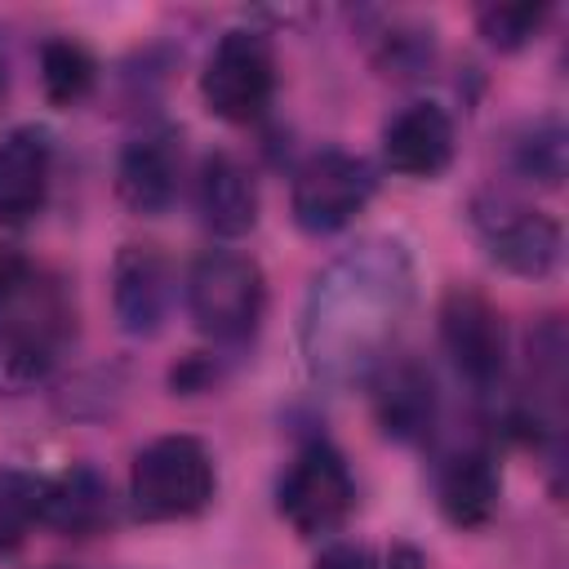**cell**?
Returning <instances> with one entry per match:
<instances>
[{
  "instance_id": "8992f818",
  "label": "cell",
  "mask_w": 569,
  "mask_h": 569,
  "mask_svg": "<svg viewBox=\"0 0 569 569\" xmlns=\"http://www.w3.org/2000/svg\"><path fill=\"white\" fill-rule=\"evenodd\" d=\"M356 507V480L347 458L329 440H307L276 485V511L298 538H329Z\"/></svg>"
},
{
  "instance_id": "5b68a950",
  "label": "cell",
  "mask_w": 569,
  "mask_h": 569,
  "mask_svg": "<svg viewBox=\"0 0 569 569\" xmlns=\"http://www.w3.org/2000/svg\"><path fill=\"white\" fill-rule=\"evenodd\" d=\"M204 111L227 124H253L276 98V49L253 27H231L204 58L200 71Z\"/></svg>"
},
{
  "instance_id": "30bf717a",
  "label": "cell",
  "mask_w": 569,
  "mask_h": 569,
  "mask_svg": "<svg viewBox=\"0 0 569 569\" xmlns=\"http://www.w3.org/2000/svg\"><path fill=\"white\" fill-rule=\"evenodd\" d=\"M173 271L156 244H120L111 262V311L129 338H156L169 320Z\"/></svg>"
},
{
  "instance_id": "d6986e66",
  "label": "cell",
  "mask_w": 569,
  "mask_h": 569,
  "mask_svg": "<svg viewBox=\"0 0 569 569\" xmlns=\"http://www.w3.org/2000/svg\"><path fill=\"white\" fill-rule=\"evenodd\" d=\"M507 160H511V173L516 178L538 182V187H560L565 164H569V142H565L560 120H533V124H525L511 138Z\"/></svg>"
},
{
  "instance_id": "ac0fdd59",
  "label": "cell",
  "mask_w": 569,
  "mask_h": 569,
  "mask_svg": "<svg viewBox=\"0 0 569 569\" xmlns=\"http://www.w3.org/2000/svg\"><path fill=\"white\" fill-rule=\"evenodd\" d=\"M40 84H44V98L53 107H76L98 84V58L80 40L53 36L40 44Z\"/></svg>"
},
{
  "instance_id": "3957f363",
  "label": "cell",
  "mask_w": 569,
  "mask_h": 569,
  "mask_svg": "<svg viewBox=\"0 0 569 569\" xmlns=\"http://www.w3.org/2000/svg\"><path fill=\"white\" fill-rule=\"evenodd\" d=\"M191 325L213 347H244L267 311V276L258 258L240 249H204L182 280Z\"/></svg>"
},
{
  "instance_id": "e0dca14e",
  "label": "cell",
  "mask_w": 569,
  "mask_h": 569,
  "mask_svg": "<svg viewBox=\"0 0 569 569\" xmlns=\"http://www.w3.org/2000/svg\"><path fill=\"white\" fill-rule=\"evenodd\" d=\"M111 520H116L111 485L89 462H76L62 476H49V489H44L49 529H58L62 538H98L111 529Z\"/></svg>"
},
{
  "instance_id": "7c38bea8",
  "label": "cell",
  "mask_w": 569,
  "mask_h": 569,
  "mask_svg": "<svg viewBox=\"0 0 569 569\" xmlns=\"http://www.w3.org/2000/svg\"><path fill=\"white\" fill-rule=\"evenodd\" d=\"M182 147L173 129H147L124 142L116 160V196L138 218H160L178 200Z\"/></svg>"
},
{
  "instance_id": "6da1fadb",
  "label": "cell",
  "mask_w": 569,
  "mask_h": 569,
  "mask_svg": "<svg viewBox=\"0 0 569 569\" xmlns=\"http://www.w3.org/2000/svg\"><path fill=\"white\" fill-rule=\"evenodd\" d=\"M413 307V258L396 236H365L342 249L307 289L302 360L325 387L365 382Z\"/></svg>"
},
{
  "instance_id": "7402d4cb",
  "label": "cell",
  "mask_w": 569,
  "mask_h": 569,
  "mask_svg": "<svg viewBox=\"0 0 569 569\" xmlns=\"http://www.w3.org/2000/svg\"><path fill=\"white\" fill-rule=\"evenodd\" d=\"M436 58V40H431V27H413V22H391L387 36H378V49H373V62L382 67V76H422Z\"/></svg>"
},
{
  "instance_id": "44dd1931",
  "label": "cell",
  "mask_w": 569,
  "mask_h": 569,
  "mask_svg": "<svg viewBox=\"0 0 569 569\" xmlns=\"http://www.w3.org/2000/svg\"><path fill=\"white\" fill-rule=\"evenodd\" d=\"M547 18H551V4H542V0H520V4H485V9L476 13V27H480V36H485L489 49L516 53V49H525L529 40H538V31H542Z\"/></svg>"
},
{
  "instance_id": "7a4b0ae2",
  "label": "cell",
  "mask_w": 569,
  "mask_h": 569,
  "mask_svg": "<svg viewBox=\"0 0 569 569\" xmlns=\"http://www.w3.org/2000/svg\"><path fill=\"white\" fill-rule=\"evenodd\" d=\"M76 329L62 280L22 253H0V391H27L53 373Z\"/></svg>"
},
{
  "instance_id": "ffe728a7",
  "label": "cell",
  "mask_w": 569,
  "mask_h": 569,
  "mask_svg": "<svg viewBox=\"0 0 569 569\" xmlns=\"http://www.w3.org/2000/svg\"><path fill=\"white\" fill-rule=\"evenodd\" d=\"M44 489L49 476L0 467V551H18L36 525H44Z\"/></svg>"
},
{
  "instance_id": "d4e9b609",
  "label": "cell",
  "mask_w": 569,
  "mask_h": 569,
  "mask_svg": "<svg viewBox=\"0 0 569 569\" xmlns=\"http://www.w3.org/2000/svg\"><path fill=\"white\" fill-rule=\"evenodd\" d=\"M382 569H427V560H422V551H418L413 542H396V547L387 551Z\"/></svg>"
},
{
  "instance_id": "484cf974",
  "label": "cell",
  "mask_w": 569,
  "mask_h": 569,
  "mask_svg": "<svg viewBox=\"0 0 569 569\" xmlns=\"http://www.w3.org/2000/svg\"><path fill=\"white\" fill-rule=\"evenodd\" d=\"M0 93H4V58H0Z\"/></svg>"
},
{
  "instance_id": "603a6c76",
  "label": "cell",
  "mask_w": 569,
  "mask_h": 569,
  "mask_svg": "<svg viewBox=\"0 0 569 569\" xmlns=\"http://www.w3.org/2000/svg\"><path fill=\"white\" fill-rule=\"evenodd\" d=\"M169 382H173V391H182V396H191V391H209V387L218 382V365H213L209 356H187V360L169 373Z\"/></svg>"
},
{
  "instance_id": "8fae6325",
  "label": "cell",
  "mask_w": 569,
  "mask_h": 569,
  "mask_svg": "<svg viewBox=\"0 0 569 569\" xmlns=\"http://www.w3.org/2000/svg\"><path fill=\"white\" fill-rule=\"evenodd\" d=\"M53 182V133L36 120L0 133V227L40 218Z\"/></svg>"
},
{
  "instance_id": "9a60e30c",
  "label": "cell",
  "mask_w": 569,
  "mask_h": 569,
  "mask_svg": "<svg viewBox=\"0 0 569 569\" xmlns=\"http://www.w3.org/2000/svg\"><path fill=\"white\" fill-rule=\"evenodd\" d=\"M253 169L231 151H209L196 169V213L218 240H240L258 227Z\"/></svg>"
},
{
  "instance_id": "5bb4252c",
  "label": "cell",
  "mask_w": 569,
  "mask_h": 569,
  "mask_svg": "<svg viewBox=\"0 0 569 569\" xmlns=\"http://www.w3.org/2000/svg\"><path fill=\"white\" fill-rule=\"evenodd\" d=\"M373 422L387 440L396 445H418L436 431L440 418V396L431 369L418 360H382L373 373Z\"/></svg>"
},
{
  "instance_id": "277c9868",
  "label": "cell",
  "mask_w": 569,
  "mask_h": 569,
  "mask_svg": "<svg viewBox=\"0 0 569 569\" xmlns=\"http://www.w3.org/2000/svg\"><path fill=\"white\" fill-rule=\"evenodd\" d=\"M218 471L196 436H156L133 453L129 467V511L142 525L191 520L213 502Z\"/></svg>"
},
{
  "instance_id": "2e32d148",
  "label": "cell",
  "mask_w": 569,
  "mask_h": 569,
  "mask_svg": "<svg viewBox=\"0 0 569 569\" xmlns=\"http://www.w3.org/2000/svg\"><path fill=\"white\" fill-rule=\"evenodd\" d=\"M502 498V476L498 458L485 445L453 449L436 467V507L453 529H485L498 511Z\"/></svg>"
},
{
  "instance_id": "4fadbf2b",
  "label": "cell",
  "mask_w": 569,
  "mask_h": 569,
  "mask_svg": "<svg viewBox=\"0 0 569 569\" xmlns=\"http://www.w3.org/2000/svg\"><path fill=\"white\" fill-rule=\"evenodd\" d=\"M458 133L440 102H405L382 124V160L400 178H440L453 164Z\"/></svg>"
},
{
  "instance_id": "52a82bcc",
  "label": "cell",
  "mask_w": 569,
  "mask_h": 569,
  "mask_svg": "<svg viewBox=\"0 0 569 569\" xmlns=\"http://www.w3.org/2000/svg\"><path fill=\"white\" fill-rule=\"evenodd\" d=\"M373 164L342 147H320L293 169L289 187V213L307 236H333L342 231L365 204L373 200Z\"/></svg>"
},
{
  "instance_id": "ba28073f",
  "label": "cell",
  "mask_w": 569,
  "mask_h": 569,
  "mask_svg": "<svg viewBox=\"0 0 569 569\" xmlns=\"http://www.w3.org/2000/svg\"><path fill=\"white\" fill-rule=\"evenodd\" d=\"M471 227L480 236V244L489 249V258L525 280H542L556 271L560 249H565V231L551 213L516 200L511 191H476L471 200Z\"/></svg>"
},
{
  "instance_id": "cb8c5ba5",
  "label": "cell",
  "mask_w": 569,
  "mask_h": 569,
  "mask_svg": "<svg viewBox=\"0 0 569 569\" xmlns=\"http://www.w3.org/2000/svg\"><path fill=\"white\" fill-rule=\"evenodd\" d=\"M311 569H373V565H369V551H365L360 542L338 538V542H329V547L316 556Z\"/></svg>"
},
{
  "instance_id": "9c48e42d",
  "label": "cell",
  "mask_w": 569,
  "mask_h": 569,
  "mask_svg": "<svg viewBox=\"0 0 569 569\" xmlns=\"http://www.w3.org/2000/svg\"><path fill=\"white\" fill-rule=\"evenodd\" d=\"M440 347L458 378L476 391H493L507 373V320L476 284H449L440 298Z\"/></svg>"
}]
</instances>
